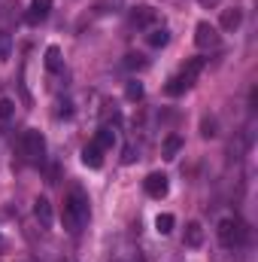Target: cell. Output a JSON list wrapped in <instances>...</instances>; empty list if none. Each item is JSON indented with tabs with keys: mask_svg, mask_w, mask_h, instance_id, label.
<instances>
[{
	"mask_svg": "<svg viewBox=\"0 0 258 262\" xmlns=\"http://www.w3.org/2000/svg\"><path fill=\"white\" fill-rule=\"evenodd\" d=\"M88 216H91V210H88V198L82 195L79 189H76V192H70L67 201H64V213H61L64 229L70 232V235H79V232L85 229Z\"/></svg>",
	"mask_w": 258,
	"mask_h": 262,
	"instance_id": "cell-1",
	"label": "cell"
},
{
	"mask_svg": "<svg viewBox=\"0 0 258 262\" xmlns=\"http://www.w3.org/2000/svg\"><path fill=\"white\" fill-rule=\"evenodd\" d=\"M203 70V58H192L189 64L183 67L179 73H173L170 76V82L164 85V92L170 95V98H176V95H183V92H189L194 85V79H197V73Z\"/></svg>",
	"mask_w": 258,
	"mask_h": 262,
	"instance_id": "cell-2",
	"label": "cell"
},
{
	"mask_svg": "<svg viewBox=\"0 0 258 262\" xmlns=\"http://www.w3.org/2000/svg\"><path fill=\"white\" fill-rule=\"evenodd\" d=\"M219 241L222 247H240L246 241V226L237 220V216H228L219 223Z\"/></svg>",
	"mask_w": 258,
	"mask_h": 262,
	"instance_id": "cell-3",
	"label": "cell"
},
{
	"mask_svg": "<svg viewBox=\"0 0 258 262\" xmlns=\"http://www.w3.org/2000/svg\"><path fill=\"white\" fill-rule=\"evenodd\" d=\"M21 152H24V159L34 162V165L43 162V156H46V137L37 128H28L21 134Z\"/></svg>",
	"mask_w": 258,
	"mask_h": 262,
	"instance_id": "cell-4",
	"label": "cell"
},
{
	"mask_svg": "<svg viewBox=\"0 0 258 262\" xmlns=\"http://www.w3.org/2000/svg\"><path fill=\"white\" fill-rule=\"evenodd\" d=\"M194 43H197V49H219L222 46V37H219V31L210 21H200L194 28Z\"/></svg>",
	"mask_w": 258,
	"mask_h": 262,
	"instance_id": "cell-5",
	"label": "cell"
},
{
	"mask_svg": "<svg viewBox=\"0 0 258 262\" xmlns=\"http://www.w3.org/2000/svg\"><path fill=\"white\" fill-rule=\"evenodd\" d=\"M143 186H146V192H149L152 198H164V195H167V189H170V183H167V177H164L161 171H155V174H149Z\"/></svg>",
	"mask_w": 258,
	"mask_h": 262,
	"instance_id": "cell-6",
	"label": "cell"
},
{
	"mask_svg": "<svg viewBox=\"0 0 258 262\" xmlns=\"http://www.w3.org/2000/svg\"><path fill=\"white\" fill-rule=\"evenodd\" d=\"M82 165H85V168H100V165H104V149H100L97 143H88V146L82 149Z\"/></svg>",
	"mask_w": 258,
	"mask_h": 262,
	"instance_id": "cell-7",
	"label": "cell"
},
{
	"mask_svg": "<svg viewBox=\"0 0 258 262\" xmlns=\"http://www.w3.org/2000/svg\"><path fill=\"white\" fill-rule=\"evenodd\" d=\"M49 12H52V0H31V12H28V21H31V25H37V21H43Z\"/></svg>",
	"mask_w": 258,
	"mask_h": 262,
	"instance_id": "cell-8",
	"label": "cell"
},
{
	"mask_svg": "<svg viewBox=\"0 0 258 262\" xmlns=\"http://www.w3.org/2000/svg\"><path fill=\"white\" fill-rule=\"evenodd\" d=\"M34 213H37V220H40L43 229L52 226V204H49V198H37L34 201Z\"/></svg>",
	"mask_w": 258,
	"mask_h": 262,
	"instance_id": "cell-9",
	"label": "cell"
},
{
	"mask_svg": "<svg viewBox=\"0 0 258 262\" xmlns=\"http://www.w3.org/2000/svg\"><path fill=\"white\" fill-rule=\"evenodd\" d=\"M155 21V9L152 6H137L134 12H131V25H137V28H146V25H152Z\"/></svg>",
	"mask_w": 258,
	"mask_h": 262,
	"instance_id": "cell-10",
	"label": "cell"
},
{
	"mask_svg": "<svg viewBox=\"0 0 258 262\" xmlns=\"http://www.w3.org/2000/svg\"><path fill=\"white\" fill-rule=\"evenodd\" d=\"M203 244V229L200 223H189L186 226V247H200Z\"/></svg>",
	"mask_w": 258,
	"mask_h": 262,
	"instance_id": "cell-11",
	"label": "cell"
},
{
	"mask_svg": "<svg viewBox=\"0 0 258 262\" xmlns=\"http://www.w3.org/2000/svg\"><path fill=\"white\" fill-rule=\"evenodd\" d=\"M240 21H243V12H240V9H225V12H222V28H225V31L240 28Z\"/></svg>",
	"mask_w": 258,
	"mask_h": 262,
	"instance_id": "cell-12",
	"label": "cell"
},
{
	"mask_svg": "<svg viewBox=\"0 0 258 262\" xmlns=\"http://www.w3.org/2000/svg\"><path fill=\"white\" fill-rule=\"evenodd\" d=\"M94 143H97L100 149H113V146H116V131L113 128H100L97 131V137H94Z\"/></svg>",
	"mask_w": 258,
	"mask_h": 262,
	"instance_id": "cell-13",
	"label": "cell"
},
{
	"mask_svg": "<svg viewBox=\"0 0 258 262\" xmlns=\"http://www.w3.org/2000/svg\"><path fill=\"white\" fill-rule=\"evenodd\" d=\"M61 64H64V61H61V49H58V46H49V49H46V67H49L52 73H58Z\"/></svg>",
	"mask_w": 258,
	"mask_h": 262,
	"instance_id": "cell-14",
	"label": "cell"
},
{
	"mask_svg": "<svg viewBox=\"0 0 258 262\" xmlns=\"http://www.w3.org/2000/svg\"><path fill=\"white\" fill-rule=\"evenodd\" d=\"M179 149H183V140H179L176 134H170V137L164 140V159H176Z\"/></svg>",
	"mask_w": 258,
	"mask_h": 262,
	"instance_id": "cell-15",
	"label": "cell"
},
{
	"mask_svg": "<svg viewBox=\"0 0 258 262\" xmlns=\"http://www.w3.org/2000/svg\"><path fill=\"white\" fill-rule=\"evenodd\" d=\"M173 223H176V220H173V213H158L155 229H158L161 235H170V232H173Z\"/></svg>",
	"mask_w": 258,
	"mask_h": 262,
	"instance_id": "cell-16",
	"label": "cell"
},
{
	"mask_svg": "<svg viewBox=\"0 0 258 262\" xmlns=\"http://www.w3.org/2000/svg\"><path fill=\"white\" fill-rule=\"evenodd\" d=\"M167 40H170V34H167L164 28H155V31L149 34V46H155V49H161V46H167Z\"/></svg>",
	"mask_w": 258,
	"mask_h": 262,
	"instance_id": "cell-17",
	"label": "cell"
},
{
	"mask_svg": "<svg viewBox=\"0 0 258 262\" xmlns=\"http://www.w3.org/2000/svg\"><path fill=\"white\" fill-rule=\"evenodd\" d=\"M9 52H12V37L0 31V58H9Z\"/></svg>",
	"mask_w": 258,
	"mask_h": 262,
	"instance_id": "cell-18",
	"label": "cell"
},
{
	"mask_svg": "<svg viewBox=\"0 0 258 262\" xmlns=\"http://www.w3.org/2000/svg\"><path fill=\"white\" fill-rule=\"evenodd\" d=\"M125 0H100L97 3V12H119Z\"/></svg>",
	"mask_w": 258,
	"mask_h": 262,
	"instance_id": "cell-19",
	"label": "cell"
},
{
	"mask_svg": "<svg viewBox=\"0 0 258 262\" xmlns=\"http://www.w3.org/2000/svg\"><path fill=\"white\" fill-rule=\"evenodd\" d=\"M125 67H131V70H143V67H146V58L137 55V52H131L128 58H125Z\"/></svg>",
	"mask_w": 258,
	"mask_h": 262,
	"instance_id": "cell-20",
	"label": "cell"
},
{
	"mask_svg": "<svg viewBox=\"0 0 258 262\" xmlns=\"http://www.w3.org/2000/svg\"><path fill=\"white\" fill-rule=\"evenodd\" d=\"M125 95H128V101H140V98H143V85L134 79V82H128V92H125Z\"/></svg>",
	"mask_w": 258,
	"mask_h": 262,
	"instance_id": "cell-21",
	"label": "cell"
},
{
	"mask_svg": "<svg viewBox=\"0 0 258 262\" xmlns=\"http://www.w3.org/2000/svg\"><path fill=\"white\" fill-rule=\"evenodd\" d=\"M12 113H15V104L9 98H0V119H9Z\"/></svg>",
	"mask_w": 258,
	"mask_h": 262,
	"instance_id": "cell-22",
	"label": "cell"
},
{
	"mask_svg": "<svg viewBox=\"0 0 258 262\" xmlns=\"http://www.w3.org/2000/svg\"><path fill=\"white\" fill-rule=\"evenodd\" d=\"M200 134H203V137H213V134H216V122H213V119H207V122H203V131H200Z\"/></svg>",
	"mask_w": 258,
	"mask_h": 262,
	"instance_id": "cell-23",
	"label": "cell"
},
{
	"mask_svg": "<svg viewBox=\"0 0 258 262\" xmlns=\"http://www.w3.org/2000/svg\"><path fill=\"white\" fill-rule=\"evenodd\" d=\"M131 162H134V146H128V149H125V165H131Z\"/></svg>",
	"mask_w": 258,
	"mask_h": 262,
	"instance_id": "cell-24",
	"label": "cell"
},
{
	"mask_svg": "<svg viewBox=\"0 0 258 262\" xmlns=\"http://www.w3.org/2000/svg\"><path fill=\"white\" fill-rule=\"evenodd\" d=\"M64 262H70V259H64Z\"/></svg>",
	"mask_w": 258,
	"mask_h": 262,
	"instance_id": "cell-25",
	"label": "cell"
}]
</instances>
